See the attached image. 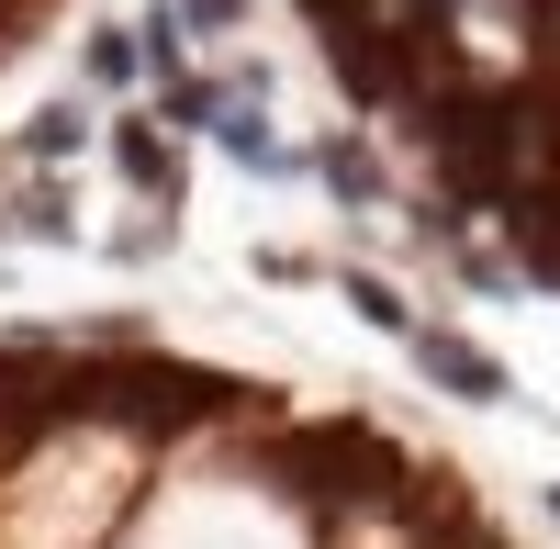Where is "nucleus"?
I'll use <instances>...</instances> for the list:
<instances>
[{
  "label": "nucleus",
  "instance_id": "obj_1",
  "mask_svg": "<svg viewBox=\"0 0 560 549\" xmlns=\"http://www.w3.org/2000/svg\"><path fill=\"white\" fill-rule=\"evenodd\" d=\"M415 359H427L448 393H471V404H493V393H504V371H493V359H482V348H459V337H438V326H415Z\"/></svg>",
  "mask_w": 560,
  "mask_h": 549
},
{
  "label": "nucleus",
  "instance_id": "obj_2",
  "mask_svg": "<svg viewBox=\"0 0 560 549\" xmlns=\"http://www.w3.org/2000/svg\"><path fill=\"white\" fill-rule=\"evenodd\" d=\"M124 179H135V191H168V147L147 124H124Z\"/></svg>",
  "mask_w": 560,
  "mask_h": 549
},
{
  "label": "nucleus",
  "instance_id": "obj_3",
  "mask_svg": "<svg viewBox=\"0 0 560 549\" xmlns=\"http://www.w3.org/2000/svg\"><path fill=\"white\" fill-rule=\"evenodd\" d=\"M191 23H236V0H191Z\"/></svg>",
  "mask_w": 560,
  "mask_h": 549
}]
</instances>
